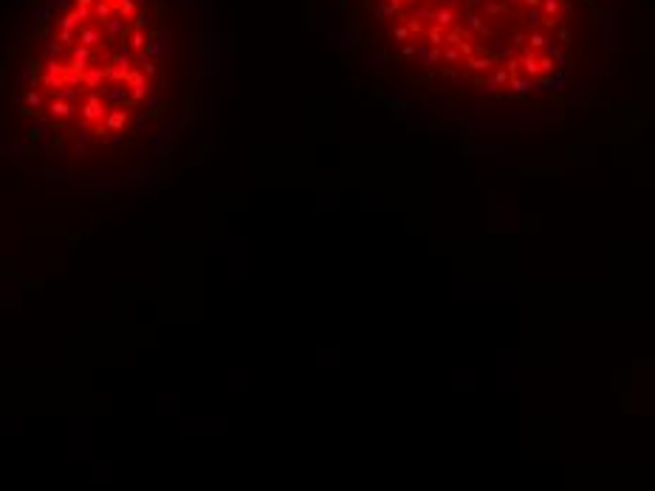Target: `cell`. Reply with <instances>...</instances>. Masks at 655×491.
<instances>
[{"label": "cell", "instance_id": "cell-1", "mask_svg": "<svg viewBox=\"0 0 655 491\" xmlns=\"http://www.w3.org/2000/svg\"><path fill=\"white\" fill-rule=\"evenodd\" d=\"M181 107L175 0H51L34 17L20 113L40 158L85 178H139Z\"/></svg>", "mask_w": 655, "mask_h": 491}]
</instances>
